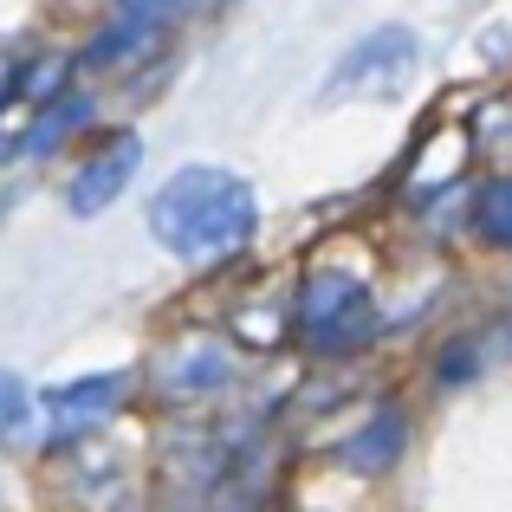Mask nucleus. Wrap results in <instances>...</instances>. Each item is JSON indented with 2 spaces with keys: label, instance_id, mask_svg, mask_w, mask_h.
Returning <instances> with one entry per match:
<instances>
[{
  "label": "nucleus",
  "instance_id": "f257e3e1",
  "mask_svg": "<svg viewBox=\"0 0 512 512\" xmlns=\"http://www.w3.org/2000/svg\"><path fill=\"white\" fill-rule=\"evenodd\" d=\"M253 227H260V201H253L247 175H234L221 163H188L150 195L156 247H169L188 266L240 260L253 247Z\"/></svg>",
  "mask_w": 512,
  "mask_h": 512
},
{
  "label": "nucleus",
  "instance_id": "f03ea898",
  "mask_svg": "<svg viewBox=\"0 0 512 512\" xmlns=\"http://www.w3.org/2000/svg\"><path fill=\"white\" fill-rule=\"evenodd\" d=\"M376 325H383V312H376V292L363 286L357 273H344V266H312L299 286V338L312 357H350V350H363L376 338Z\"/></svg>",
  "mask_w": 512,
  "mask_h": 512
},
{
  "label": "nucleus",
  "instance_id": "7ed1b4c3",
  "mask_svg": "<svg viewBox=\"0 0 512 512\" xmlns=\"http://www.w3.org/2000/svg\"><path fill=\"white\" fill-rule=\"evenodd\" d=\"M422 65V39L409 26H376V33L350 39V52L331 65L325 98H396Z\"/></svg>",
  "mask_w": 512,
  "mask_h": 512
},
{
  "label": "nucleus",
  "instance_id": "20e7f679",
  "mask_svg": "<svg viewBox=\"0 0 512 512\" xmlns=\"http://www.w3.org/2000/svg\"><path fill=\"white\" fill-rule=\"evenodd\" d=\"M143 163V143L130 137V130H117V137H104L98 150L85 156V163L72 169V182H65V208L78 214V221H91V214H104L117 195L130 188V175Z\"/></svg>",
  "mask_w": 512,
  "mask_h": 512
},
{
  "label": "nucleus",
  "instance_id": "39448f33",
  "mask_svg": "<svg viewBox=\"0 0 512 512\" xmlns=\"http://www.w3.org/2000/svg\"><path fill=\"white\" fill-rule=\"evenodd\" d=\"M195 7H208V0H117V20L104 26V39L85 52V59L91 65H130L137 52H150L156 39Z\"/></svg>",
  "mask_w": 512,
  "mask_h": 512
},
{
  "label": "nucleus",
  "instance_id": "423d86ee",
  "mask_svg": "<svg viewBox=\"0 0 512 512\" xmlns=\"http://www.w3.org/2000/svg\"><path fill=\"white\" fill-rule=\"evenodd\" d=\"M124 389H130V376H78V383H59L46 396L52 435H85V428L111 422L124 409Z\"/></svg>",
  "mask_w": 512,
  "mask_h": 512
},
{
  "label": "nucleus",
  "instance_id": "0eeeda50",
  "mask_svg": "<svg viewBox=\"0 0 512 512\" xmlns=\"http://www.w3.org/2000/svg\"><path fill=\"white\" fill-rule=\"evenodd\" d=\"M402 441H409V422H402V409H376L370 422H363L357 435H344L331 454H338V467H350V474H383V467L402 454Z\"/></svg>",
  "mask_w": 512,
  "mask_h": 512
},
{
  "label": "nucleus",
  "instance_id": "6e6552de",
  "mask_svg": "<svg viewBox=\"0 0 512 512\" xmlns=\"http://www.w3.org/2000/svg\"><path fill=\"white\" fill-rule=\"evenodd\" d=\"M467 234L480 247L512 253V175H487V182L467 195Z\"/></svg>",
  "mask_w": 512,
  "mask_h": 512
},
{
  "label": "nucleus",
  "instance_id": "1a4fd4ad",
  "mask_svg": "<svg viewBox=\"0 0 512 512\" xmlns=\"http://www.w3.org/2000/svg\"><path fill=\"white\" fill-rule=\"evenodd\" d=\"M227 376H234V357H227L221 344H188L182 357L163 370V389L169 396H214Z\"/></svg>",
  "mask_w": 512,
  "mask_h": 512
},
{
  "label": "nucleus",
  "instance_id": "9d476101",
  "mask_svg": "<svg viewBox=\"0 0 512 512\" xmlns=\"http://www.w3.org/2000/svg\"><path fill=\"white\" fill-rule=\"evenodd\" d=\"M91 124V98H85V91H72V98H52L46 104V111H39V124L33 130H26V156H46L52 150V143H65V137H72V130H85Z\"/></svg>",
  "mask_w": 512,
  "mask_h": 512
},
{
  "label": "nucleus",
  "instance_id": "9b49d317",
  "mask_svg": "<svg viewBox=\"0 0 512 512\" xmlns=\"http://www.w3.org/2000/svg\"><path fill=\"white\" fill-rule=\"evenodd\" d=\"M33 389L20 383V376L0 363V441H26V428H33Z\"/></svg>",
  "mask_w": 512,
  "mask_h": 512
}]
</instances>
